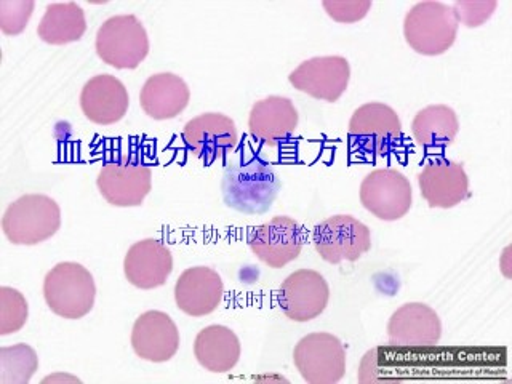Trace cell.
Here are the masks:
<instances>
[{
    "label": "cell",
    "mask_w": 512,
    "mask_h": 384,
    "mask_svg": "<svg viewBox=\"0 0 512 384\" xmlns=\"http://www.w3.org/2000/svg\"><path fill=\"white\" fill-rule=\"evenodd\" d=\"M282 189V180L271 165L260 159L229 164L221 180L226 207L244 215H263L271 210Z\"/></svg>",
    "instance_id": "obj_1"
},
{
    "label": "cell",
    "mask_w": 512,
    "mask_h": 384,
    "mask_svg": "<svg viewBox=\"0 0 512 384\" xmlns=\"http://www.w3.org/2000/svg\"><path fill=\"white\" fill-rule=\"evenodd\" d=\"M44 298L56 316L82 319L95 306V279L82 264L72 261L56 264L45 276Z\"/></svg>",
    "instance_id": "obj_2"
},
{
    "label": "cell",
    "mask_w": 512,
    "mask_h": 384,
    "mask_svg": "<svg viewBox=\"0 0 512 384\" xmlns=\"http://www.w3.org/2000/svg\"><path fill=\"white\" fill-rule=\"evenodd\" d=\"M60 205L44 194H26L8 205L2 218L5 237L15 245H39L60 231Z\"/></svg>",
    "instance_id": "obj_3"
},
{
    "label": "cell",
    "mask_w": 512,
    "mask_h": 384,
    "mask_svg": "<svg viewBox=\"0 0 512 384\" xmlns=\"http://www.w3.org/2000/svg\"><path fill=\"white\" fill-rule=\"evenodd\" d=\"M460 23L452 7L442 2H420L405 15L404 36L416 53L439 56L455 44Z\"/></svg>",
    "instance_id": "obj_4"
},
{
    "label": "cell",
    "mask_w": 512,
    "mask_h": 384,
    "mask_svg": "<svg viewBox=\"0 0 512 384\" xmlns=\"http://www.w3.org/2000/svg\"><path fill=\"white\" fill-rule=\"evenodd\" d=\"M96 53L116 69H136L149 53L148 32L135 15L111 16L96 32Z\"/></svg>",
    "instance_id": "obj_5"
},
{
    "label": "cell",
    "mask_w": 512,
    "mask_h": 384,
    "mask_svg": "<svg viewBox=\"0 0 512 384\" xmlns=\"http://www.w3.org/2000/svg\"><path fill=\"white\" fill-rule=\"evenodd\" d=\"M400 138L402 122L388 104H364L349 120L351 146L364 156H384L396 148Z\"/></svg>",
    "instance_id": "obj_6"
},
{
    "label": "cell",
    "mask_w": 512,
    "mask_h": 384,
    "mask_svg": "<svg viewBox=\"0 0 512 384\" xmlns=\"http://www.w3.org/2000/svg\"><path fill=\"white\" fill-rule=\"evenodd\" d=\"M293 362L309 384H335L346 373V351L332 333L317 332L301 338L293 351Z\"/></svg>",
    "instance_id": "obj_7"
},
{
    "label": "cell",
    "mask_w": 512,
    "mask_h": 384,
    "mask_svg": "<svg viewBox=\"0 0 512 384\" xmlns=\"http://www.w3.org/2000/svg\"><path fill=\"white\" fill-rule=\"evenodd\" d=\"M312 242L322 260L338 264L357 261L372 248V234L351 215L330 216L314 228Z\"/></svg>",
    "instance_id": "obj_8"
},
{
    "label": "cell",
    "mask_w": 512,
    "mask_h": 384,
    "mask_svg": "<svg viewBox=\"0 0 512 384\" xmlns=\"http://www.w3.org/2000/svg\"><path fill=\"white\" fill-rule=\"evenodd\" d=\"M360 202L381 221H397L412 208V184L394 168H378L360 184Z\"/></svg>",
    "instance_id": "obj_9"
},
{
    "label": "cell",
    "mask_w": 512,
    "mask_h": 384,
    "mask_svg": "<svg viewBox=\"0 0 512 384\" xmlns=\"http://www.w3.org/2000/svg\"><path fill=\"white\" fill-rule=\"evenodd\" d=\"M96 186L114 207H140L152 189V172L136 160H111L101 167Z\"/></svg>",
    "instance_id": "obj_10"
},
{
    "label": "cell",
    "mask_w": 512,
    "mask_h": 384,
    "mask_svg": "<svg viewBox=\"0 0 512 384\" xmlns=\"http://www.w3.org/2000/svg\"><path fill=\"white\" fill-rule=\"evenodd\" d=\"M388 336L392 349L423 351L436 348L442 338V322L428 304L407 303L389 319Z\"/></svg>",
    "instance_id": "obj_11"
},
{
    "label": "cell",
    "mask_w": 512,
    "mask_h": 384,
    "mask_svg": "<svg viewBox=\"0 0 512 384\" xmlns=\"http://www.w3.org/2000/svg\"><path fill=\"white\" fill-rule=\"evenodd\" d=\"M351 66L343 56H316L303 63L288 76L290 84L306 95L335 103L348 90Z\"/></svg>",
    "instance_id": "obj_12"
},
{
    "label": "cell",
    "mask_w": 512,
    "mask_h": 384,
    "mask_svg": "<svg viewBox=\"0 0 512 384\" xmlns=\"http://www.w3.org/2000/svg\"><path fill=\"white\" fill-rule=\"evenodd\" d=\"M330 300V287L320 272L300 269L287 277L277 293L280 309L295 322H309L319 317Z\"/></svg>",
    "instance_id": "obj_13"
},
{
    "label": "cell",
    "mask_w": 512,
    "mask_h": 384,
    "mask_svg": "<svg viewBox=\"0 0 512 384\" xmlns=\"http://www.w3.org/2000/svg\"><path fill=\"white\" fill-rule=\"evenodd\" d=\"M303 244V228L290 216H274L258 226L248 240L253 255L272 269L284 268L295 261Z\"/></svg>",
    "instance_id": "obj_14"
},
{
    "label": "cell",
    "mask_w": 512,
    "mask_h": 384,
    "mask_svg": "<svg viewBox=\"0 0 512 384\" xmlns=\"http://www.w3.org/2000/svg\"><path fill=\"white\" fill-rule=\"evenodd\" d=\"M181 136L186 148L194 156L207 162L226 156L239 143L234 120L221 112H205L196 119L189 120L184 125Z\"/></svg>",
    "instance_id": "obj_15"
},
{
    "label": "cell",
    "mask_w": 512,
    "mask_h": 384,
    "mask_svg": "<svg viewBox=\"0 0 512 384\" xmlns=\"http://www.w3.org/2000/svg\"><path fill=\"white\" fill-rule=\"evenodd\" d=\"M421 197L432 208H453L469 197V178L463 164L432 160L418 173Z\"/></svg>",
    "instance_id": "obj_16"
},
{
    "label": "cell",
    "mask_w": 512,
    "mask_h": 384,
    "mask_svg": "<svg viewBox=\"0 0 512 384\" xmlns=\"http://www.w3.org/2000/svg\"><path fill=\"white\" fill-rule=\"evenodd\" d=\"M132 348L140 359L164 364L180 349V332L172 317L162 311H148L135 320Z\"/></svg>",
    "instance_id": "obj_17"
},
{
    "label": "cell",
    "mask_w": 512,
    "mask_h": 384,
    "mask_svg": "<svg viewBox=\"0 0 512 384\" xmlns=\"http://www.w3.org/2000/svg\"><path fill=\"white\" fill-rule=\"evenodd\" d=\"M173 271L170 248L157 239H144L128 248L124 274L133 287L152 290L162 287Z\"/></svg>",
    "instance_id": "obj_18"
},
{
    "label": "cell",
    "mask_w": 512,
    "mask_h": 384,
    "mask_svg": "<svg viewBox=\"0 0 512 384\" xmlns=\"http://www.w3.org/2000/svg\"><path fill=\"white\" fill-rule=\"evenodd\" d=\"M223 295V279L207 266L186 269L176 280V306L191 317H204L215 312Z\"/></svg>",
    "instance_id": "obj_19"
},
{
    "label": "cell",
    "mask_w": 512,
    "mask_h": 384,
    "mask_svg": "<svg viewBox=\"0 0 512 384\" xmlns=\"http://www.w3.org/2000/svg\"><path fill=\"white\" fill-rule=\"evenodd\" d=\"M128 106L127 88L111 74L92 77L80 93V108L93 124H116L124 119Z\"/></svg>",
    "instance_id": "obj_20"
},
{
    "label": "cell",
    "mask_w": 512,
    "mask_h": 384,
    "mask_svg": "<svg viewBox=\"0 0 512 384\" xmlns=\"http://www.w3.org/2000/svg\"><path fill=\"white\" fill-rule=\"evenodd\" d=\"M298 120L300 116L290 98L268 96L253 104L248 117V130L255 140L277 146L295 133Z\"/></svg>",
    "instance_id": "obj_21"
},
{
    "label": "cell",
    "mask_w": 512,
    "mask_h": 384,
    "mask_svg": "<svg viewBox=\"0 0 512 384\" xmlns=\"http://www.w3.org/2000/svg\"><path fill=\"white\" fill-rule=\"evenodd\" d=\"M189 100L188 84L173 72L149 77L140 93L141 108L154 120L175 119L188 108Z\"/></svg>",
    "instance_id": "obj_22"
},
{
    "label": "cell",
    "mask_w": 512,
    "mask_h": 384,
    "mask_svg": "<svg viewBox=\"0 0 512 384\" xmlns=\"http://www.w3.org/2000/svg\"><path fill=\"white\" fill-rule=\"evenodd\" d=\"M240 341L231 328L210 325L197 333L194 341V356L208 372L228 373L240 359Z\"/></svg>",
    "instance_id": "obj_23"
},
{
    "label": "cell",
    "mask_w": 512,
    "mask_h": 384,
    "mask_svg": "<svg viewBox=\"0 0 512 384\" xmlns=\"http://www.w3.org/2000/svg\"><path fill=\"white\" fill-rule=\"evenodd\" d=\"M460 132V120L445 104H432L416 112L412 133L416 144L424 149H444Z\"/></svg>",
    "instance_id": "obj_24"
},
{
    "label": "cell",
    "mask_w": 512,
    "mask_h": 384,
    "mask_svg": "<svg viewBox=\"0 0 512 384\" xmlns=\"http://www.w3.org/2000/svg\"><path fill=\"white\" fill-rule=\"evenodd\" d=\"M87 31L85 13L76 2L50 4L39 23L37 34L45 44L66 45L82 39Z\"/></svg>",
    "instance_id": "obj_25"
},
{
    "label": "cell",
    "mask_w": 512,
    "mask_h": 384,
    "mask_svg": "<svg viewBox=\"0 0 512 384\" xmlns=\"http://www.w3.org/2000/svg\"><path fill=\"white\" fill-rule=\"evenodd\" d=\"M39 368V357L29 344L0 349V384H26Z\"/></svg>",
    "instance_id": "obj_26"
},
{
    "label": "cell",
    "mask_w": 512,
    "mask_h": 384,
    "mask_svg": "<svg viewBox=\"0 0 512 384\" xmlns=\"http://www.w3.org/2000/svg\"><path fill=\"white\" fill-rule=\"evenodd\" d=\"M28 301L15 288H0V335L20 332L28 322Z\"/></svg>",
    "instance_id": "obj_27"
},
{
    "label": "cell",
    "mask_w": 512,
    "mask_h": 384,
    "mask_svg": "<svg viewBox=\"0 0 512 384\" xmlns=\"http://www.w3.org/2000/svg\"><path fill=\"white\" fill-rule=\"evenodd\" d=\"M32 0H2L0 2V29L7 36H16L26 29L32 10Z\"/></svg>",
    "instance_id": "obj_28"
},
{
    "label": "cell",
    "mask_w": 512,
    "mask_h": 384,
    "mask_svg": "<svg viewBox=\"0 0 512 384\" xmlns=\"http://www.w3.org/2000/svg\"><path fill=\"white\" fill-rule=\"evenodd\" d=\"M391 356L388 349L375 348L368 351L359 367V383L368 384L376 381L391 380Z\"/></svg>",
    "instance_id": "obj_29"
},
{
    "label": "cell",
    "mask_w": 512,
    "mask_h": 384,
    "mask_svg": "<svg viewBox=\"0 0 512 384\" xmlns=\"http://www.w3.org/2000/svg\"><path fill=\"white\" fill-rule=\"evenodd\" d=\"M498 7L496 0H484V2H456L452 10L458 23H463L468 28H479L480 24L492 18L493 12Z\"/></svg>",
    "instance_id": "obj_30"
},
{
    "label": "cell",
    "mask_w": 512,
    "mask_h": 384,
    "mask_svg": "<svg viewBox=\"0 0 512 384\" xmlns=\"http://www.w3.org/2000/svg\"><path fill=\"white\" fill-rule=\"evenodd\" d=\"M325 12L338 23H357L364 20L368 10L372 8L370 0H324Z\"/></svg>",
    "instance_id": "obj_31"
}]
</instances>
